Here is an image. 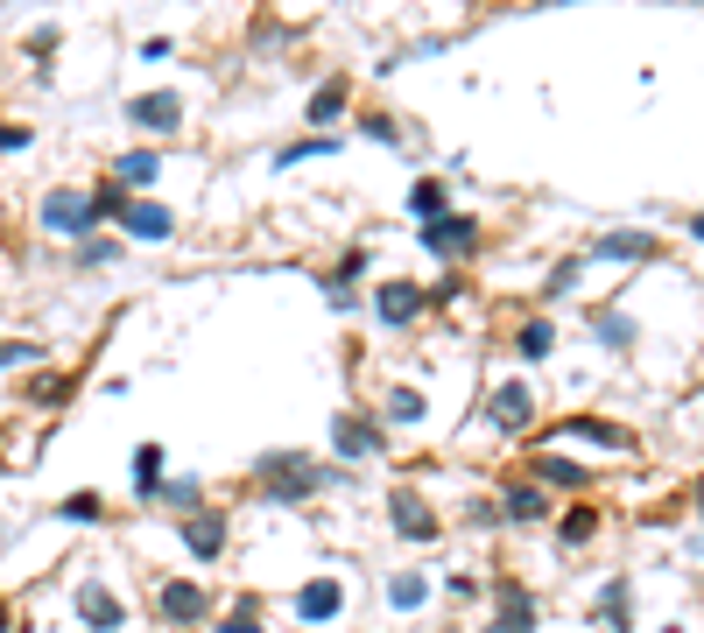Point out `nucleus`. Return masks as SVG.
Masks as SVG:
<instances>
[{"mask_svg": "<svg viewBox=\"0 0 704 633\" xmlns=\"http://www.w3.org/2000/svg\"><path fill=\"white\" fill-rule=\"evenodd\" d=\"M42 225H50V233H64V239H85L92 233V198H78V190H50V198H42Z\"/></svg>", "mask_w": 704, "mask_h": 633, "instance_id": "f257e3e1", "label": "nucleus"}, {"mask_svg": "<svg viewBox=\"0 0 704 633\" xmlns=\"http://www.w3.org/2000/svg\"><path fill=\"white\" fill-rule=\"evenodd\" d=\"M261 472H268V486H275L282 500H310V493L324 486V472H318V464H304V458H296V450H282V458H268Z\"/></svg>", "mask_w": 704, "mask_h": 633, "instance_id": "f03ea898", "label": "nucleus"}, {"mask_svg": "<svg viewBox=\"0 0 704 633\" xmlns=\"http://www.w3.org/2000/svg\"><path fill=\"white\" fill-rule=\"evenodd\" d=\"M338 612H346V584L338 578H310L304 592H296V620L304 626H332Z\"/></svg>", "mask_w": 704, "mask_h": 633, "instance_id": "7ed1b4c3", "label": "nucleus"}, {"mask_svg": "<svg viewBox=\"0 0 704 633\" xmlns=\"http://www.w3.org/2000/svg\"><path fill=\"white\" fill-rule=\"evenodd\" d=\"M127 120L141 134H176L184 127V99L176 92H141V99H127Z\"/></svg>", "mask_w": 704, "mask_h": 633, "instance_id": "20e7f679", "label": "nucleus"}, {"mask_svg": "<svg viewBox=\"0 0 704 633\" xmlns=\"http://www.w3.org/2000/svg\"><path fill=\"white\" fill-rule=\"evenodd\" d=\"M78 620L92 633H120V626H127V606H120L107 584H78Z\"/></svg>", "mask_w": 704, "mask_h": 633, "instance_id": "39448f33", "label": "nucleus"}, {"mask_svg": "<svg viewBox=\"0 0 704 633\" xmlns=\"http://www.w3.org/2000/svg\"><path fill=\"white\" fill-rule=\"evenodd\" d=\"M486 415H493V430H529V387H521V381H507V387H493V401H486Z\"/></svg>", "mask_w": 704, "mask_h": 633, "instance_id": "423d86ee", "label": "nucleus"}, {"mask_svg": "<svg viewBox=\"0 0 704 633\" xmlns=\"http://www.w3.org/2000/svg\"><path fill=\"white\" fill-rule=\"evenodd\" d=\"M156 612H162L170 626H190V620H205V592L176 578V584H162V592H156Z\"/></svg>", "mask_w": 704, "mask_h": 633, "instance_id": "0eeeda50", "label": "nucleus"}, {"mask_svg": "<svg viewBox=\"0 0 704 633\" xmlns=\"http://www.w3.org/2000/svg\"><path fill=\"white\" fill-rule=\"evenodd\" d=\"M332 444H338V458H381V430H373L367 415H338Z\"/></svg>", "mask_w": 704, "mask_h": 633, "instance_id": "6e6552de", "label": "nucleus"}, {"mask_svg": "<svg viewBox=\"0 0 704 633\" xmlns=\"http://www.w3.org/2000/svg\"><path fill=\"white\" fill-rule=\"evenodd\" d=\"M184 549L198 556V563H212V556L226 549V514H184Z\"/></svg>", "mask_w": 704, "mask_h": 633, "instance_id": "1a4fd4ad", "label": "nucleus"}, {"mask_svg": "<svg viewBox=\"0 0 704 633\" xmlns=\"http://www.w3.org/2000/svg\"><path fill=\"white\" fill-rule=\"evenodd\" d=\"M387 514H395V528H402L409 542H437V514H430L416 493H395V500H387Z\"/></svg>", "mask_w": 704, "mask_h": 633, "instance_id": "9d476101", "label": "nucleus"}, {"mask_svg": "<svg viewBox=\"0 0 704 633\" xmlns=\"http://www.w3.org/2000/svg\"><path fill=\"white\" fill-rule=\"evenodd\" d=\"M472 219H423V247L430 253H472Z\"/></svg>", "mask_w": 704, "mask_h": 633, "instance_id": "9b49d317", "label": "nucleus"}, {"mask_svg": "<svg viewBox=\"0 0 704 633\" xmlns=\"http://www.w3.org/2000/svg\"><path fill=\"white\" fill-rule=\"evenodd\" d=\"M373 310H381L387 324H409V316L423 310V289H416V282H381V289H373Z\"/></svg>", "mask_w": 704, "mask_h": 633, "instance_id": "f8f14e48", "label": "nucleus"}, {"mask_svg": "<svg viewBox=\"0 0 704 633\" xmlns=\"http://www.w3.org/2000/svg\"><path fill=\"white\" fill-rule=\"evenodd\" d=\"M120 225H127V233L134 239H170L176 233V219H170V211H162V204H120Z\"/></svg>", "mask_w": 704, "mask_h": 633, "instance_id": "ddd939ff", "label": "nucleus"}, {"mask_svg": "<svg viewBox=\"0 0 704 633\" xmlns=\"http://www.w3.org/2000/svg\"><path fill=\"white\" fill-rule=\"evenodd\" d=\"M486 633H535V606L521 584H501V620H493Z\"/></svg>", "mask_w": 704, "mask_h": 633, "instance_id": "4468645a", "label": "nucleus"}, {"mask_svg": "<svg viewBox=\"0 0 704 633\" xmlns=\"http://www.w3.org/2000/svg\"><path fill=\"white\" fill-rule=\"evenodd\" d=\"M346 99H353V85H346V78H324L318 92H310V105H304V120H318V127H332V120L346 113Z\"/></svg>", "mask_w": 704, "mask_h": 633, "instance_id": "2eb2a0df", "label": "nucleus"}, {"mask_svg": "<svg viewBox=\"0 0 704 633\" xmlns=\"http://www.w3.org/2000/svg\"><path fill=\"white\" fill-rule=\"evenodd\" d=\"M134 493H141V500H156V493H162V444L134 450Z\"/></svg>", "mask_w": 704, "mask_h": 633, "instance_id": "dca6fc26", "label": "nucleus"}, {"mask_svg": "<svg viewBox=\"0 0 704 633\" xmlns=\"http://www.w3.org/2000/svg\"><path fill=\"white\" fill-rule=\"evenodd\" d=\"M507 521H543L549 514V500H543V486H507Z\"/></svg>", "mask_w": 704, "mask_h": 633, "instance_id": "f3484780", "label": "nucleus"}, {"mask_svg": "<svg viewBox=\"0 0 704 633\" xmlns=\"http://www.w3.org/2000/svg\"><path fill=\"white\" fill-rule=\"evenodd\" d=\"M649 247H655L649 233H613V239H598L592 253H598V261H641V253H649Z\"/></svg>", "mask_w": 704, "mask_h": 633, "instance_id": "a211bd4d", "label": "nucleus"}, {"mask_svg": "<svg viewBox=\"0 0 704 633\" xmlns=\"http://www.w3.org/2000/svg\"><path fill=\"white\" fill-rule=\"evenodd\" d=\"M430 598V584L416 578V570H402V578H387V606H402V612H416Z\"/></svg>", "mask_w": 704, "mask_h": 633, "instance_id": "6ab92c4d", "label": "nucleus"}, {"mask_svg": "<svg viewBox=\"0 0 704 633\" xmlns=\"http://www.w3.org/2000/svg\"><path fill=\"white\" fill-rule=\"evenodd\" d=\"M156 170H162V162L148 156V148H134V156H120V162H113L120 184H156Z\"/></svg>", "mask_w": 704, "mask_h": 633, "instance_id": "aec40b11", "label": "nucleus"}, {"mask_svg": "<svg viewBox=\"0 0 704 633\" xmlns=\"http://www.w3.org/2000/svg\"><path fill=\"white\" fill-rule=\"evenodd\" d=\"M409 211H416V219H444V184H437V176H423V184L409 190Z\"/></svg>", "mask_w": 704, "mask_h": 633, "instance_id": "412c9836", "label": "nucleus"}, {"mask_svg": "<svg viewBox=\"0 0 704 633\" xmlns=\"http://www.w3.org/2000/svg\"><path fill=\"white\" fill-rule=\"evenodd\" d=\"M592 331H598V345H613V352H620V345H634V324H627V316H613V310H598Z\"/></svg>", "mask_w": 704, "mask_h": 633, "instance_id": "4be33fe9", "label": "nucleus"}, {"mask_svg": "<svg viewBox=\"0 0 704 633\" xmlns=\"http://www.w3.org/2000/svg\"><path fill=\"white\" fill-rule=\"evenodd\" d=\"M535 472H543L549 486H585V464H571V458H535Z\"/></svg>", "mask_w": 704, "mask_h": 633, "instance_id": "5701e85b", "label": "nucleus"}, {"mask_svg": "<svg viewBox=\"0 0 704 633\" xmlns=\"http://www.w3.org/2000/svg\"><path fill=\"white\" fill-rule=\"evenodd\" d=\"M549 345H557V331H549V316H535V324H521V359H543Z\"/></svg>", "mask_w": 704, "mask_h": 633, "instance_id": "b1692460", "label": "nucleus"}, {"mask_svg": "<svg viewBox=\"0 0 704 633\" xmlns=\"http://www.w3.org/2000/svg\"><path fill=\"white\" fill-rule=\"evenodd\" d=\"M387 415H395V422H416V415H423V395H416V387H395V395H387Z\"/></svg>", "mask_w": 704, "mask_h": 633, "instance_id": "393cba45", "label": "nucleus"}, {"mask_svg": "<svg viewBox=\"0 0 704 633\" xmlns=\"http://www.w3.org/2000/svg\"><path fill=\"white\" fill-rule=\"evenodd\" d=\"M310 156H332V134H310V141L282 148V170H289V162H310Z\"/></svg>", "mask_w": 704, "mask_h": 633, "instance_id": "a878e982", "label": "nucleus"}, {"mask_svg": "<svg viewBox=\"0 0 704 633\" xmlns=\"http://www.w3.org/2000/svg\"><path fill=\"white\" fill-rule=\"evenodd\" d=\"M592 535H598V514H592V507H578V514L564 521V542L578 549V542H592Z\"/></svg>", "mask_w": 704, "mask_h": 633, "instance_id": "bb28decb", "label": "nucleus"}, {"mask_svg": "<svg viewBox=\"0 0 704 633\" xmlns=\"http://www.w3.org/2000/svg\"><path fill=\"white\" fill-rule=\"evenodd\" d=\"M28 359H42V345H28V338H0V367H28Z\"/></svg>", "mask_w": 704, "mask_h": 633, "instance_id": "cd10ccee", "label": "nucleus"}, {"mask_svg": "<svg viewBox=\"0 0 704 633\" xmlns=\"http://www.w3.org/2000/svg\"><path fill=\"white\" fill-rule=\"evenodd\" d=\"M57 514H64V521H99V493H71Z\"/></svg>", "mask_w": 704, "mask_h": 633, "instance_id": "c85d7f7f", "label": "nucleus"}, {"mask_svg": "<svg viewBox=\"0 0 704 633\" xmlns=\"http://www.w3.org/2000/svg\"><path fill=\"white\" fill-rule=\"evenodd\" d=\"M170 507H198V479H176V486H170Z\"/></svg>", "mask_w": 704, "mask_h": 633, "instance_id": "c756f323", "label": "nucleus"}, {"mask_svg": "<svg viewBox=\"0 0 704 633\" xmlns=\"http://www.w3.org/2000/svg\"><path fill=\"white\" fill-rule=\"evenodd\" d=\"M219 633H261V626H254V620H247V612H233V620H226V626H219Z\"/></svg>", "mask_w": 704, "mask_h": 633, "instance_id": "7c9ffc66", "label": "nucleus"}, {"mask_svg": "<svg viewBox=\"0 0 704 633\" xmlns=\"http://www.w3.org/2000/svg\"><path fill=\"white\" fill-rule=\"evenodd\" d=\"M0 633H8V606H0Z\"/></svg>", "mask_w": 704, "mask_h": 633, "instance_id": "2f4dec72", "label": "nucleus"}]
</instances>
